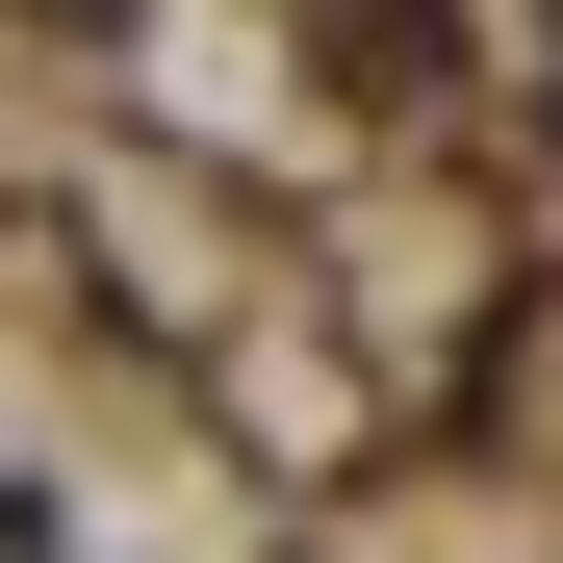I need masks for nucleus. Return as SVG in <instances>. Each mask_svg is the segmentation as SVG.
Masks as SVG:
<instances>
[{
	"instance_id": "f257e3e1",
	"label": "nucleus",
	"mask_w": 563,
	"mask_h": 563,
	"mask_svg": "<svg viewBox=\"0 0 563 563\" xmlns=\"http://www.w3.org/2000/svg\"><path fill=\"white\" fill-rule=\"evenodd\" d=\"M77 26H129V0H77Z\"/></svg>"
}]
</instances>
